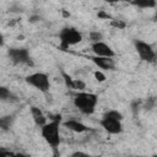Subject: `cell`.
Masks as SVG:
<instances>
[{
	"mask_svg": "<svg viewBox=\"0 0 157 157\" xmlns=\"http://www.w3.org/2000/svg\"><path fill=\"white\" fill-rule=\"evenodd\" d=\"M6 156H15V153H12L10 151H6L5 148L0 147V157H6Z\"/></svg>",
	"mask_w": 157,
	"mask_h": 157,
	"instance_id": "19",
	"label": "cell"
},
{
	"mask_svg": "<svg viewBox=\"0 0 157 157\" xmlns=\"http://www.w3.org/2000/svg\"><path fill=\"white\" fill-rule=\"evenodd\" d=\"M63 125H64L65 128H67L69 130H71V131H74V132H78V134L90 130V128H88L87 125H85L83 123H81V121H78V120H75V119H69V120L64 121Z\"/></svg>",
	"mask_w": 157,
	"mask_h": 157,
	"instance_id": "10",
	"label": "cell"
},
{
	"mask_svg": "<svg viewBox=\"0 0 157 157\" xmlns=\"http://www.w3.org/2000/svg\"><path fill=\"white\" fill-rule=\"evenodd\" d=\"M13 117L12 115H6L0 118V130H9L12 125Z\"/></svg>",
	"mask_w": 157,
	"mask_h": 157,
	"instance_id": "13",
	"label": "cell"
},
{
	"mask_svg": "<svg viewBox=\"0 0 157 157\" xmlns=\"http://www.w3.org/2000/svg\"><path fill=\"white\" fill-rule=\"evenodd\" d=\"M71 156L75 157V156H87V155H86V153H82V152H74Z\"/></svg>",
	"mask_w": 157,
	"mask_h": 157,
	"instance_id": "20",
	"label": "cell"
},
{
	"mask_svg": "<svg viewBox=\"0 0 157 157\" xmlns=\"http://www.w3.org/2000/svg\"><path fill=\"white\" fill-rule=\"evenodd\" d=\"M97 103H98V96L90 92H78L75 94L74 98L75 107L86 115H90L94 112Z\"/></svg>",
	"mask_w": 157,
	"mask_h": 157,
	"instance_id": "2",
	"label": "cell"
},
{
	"mask_svg": "<svg viewBox=\"0 0 157 157\" xmlns=\"http://www.w3.org/2000/svg\"><path fill=\"white\" fill-rule=\"evenodd\" d=\"M7 55L13 64H31V56L26 48H11Z\"/></svg>",
	"mask_w": 157,
	"mask_h": 157,
	"instance_id": "6",
	"label": "cell"
},
{
	"mask_svg": "<svg viewBox=\"0 0 157 157\" xmlns=\"http://www.w3.org/2000/svg\"><path fill=\"white\" fill-rule=\"evenodd\" d=\"M99 124L108 134H112V135H117V134H120L123 131V125H121L120 120L102 117V119L99 120Z\"/></svg>",
	"mask_w": 157,
	"mask_h": 157,
	"instance_id": "7",
	"label": "cell"
},
{
	"mask_svg": "<svg viewBox=\"0 0 157 157\" xmlns=\"http://www.w3.org/2000/svg\"><path fill=\"white\" fill-rule=\"evenodd\" d=\"M59 40H60V48L66 49L70 45L78 44L82 40V34L72 27H65L59 33Z\"/></svg>",
	"mask_w": 157,
	"mask_h": 157,
	"instance_id": "3",
	"label": "cell"
},
{
	"mask_svg": "<svg viewBox=\"0 0 157 157\" xmlns=\"http://www.w3.org/2000/svg\"><path fill=\"white\" fill-rule=\"evenodd\" d=\"M31 114H32V118H33V121H34V124L37 125V126H43L45 123H47V118H45V115L43 114V112L38 108V107H36V105H32L31 107Z\"/></svg>",
	"mask_w": 157,
	"mask_h": 157,
	"instance_id": "11",
	"label": "cell"
},
{
	"mask_svg": "<svg viewBox=\"0 0 157 157\" xmlns=\"http://www.w3.org/2000/svg\"><path fill=\"white\" fill-rule=\"evenodd\" d=\"M103 117L104 118H110V119H115V120H123V114L120 113V112H118V110H115V109H110V110H108V112H105L104 114H103Z\"/></svg>",
	"mask_w": 157,
	"mask_h": 157,
	"instance_id": "15",
	"label": "cell"
},
{
	"mask_svg": "<svg viewBox=\"0 0 157 157\" xmlns=\"http://www.w3.org/2000/svg\"><path fill=\"white\" fill-rule=\"evenodd\" d=\"M131 4L141 9H151L156 6V0H131Z\"/></svg>",
	"mask_w": 157,
	"mask_h": 157,
	"instance_id": "12",
	"label": "cell"
},
{
	"mask_svg": "<svg viewBox=\"0 0 157 157\" xmlns=\"http://www.w3.org/2000/svg\"><path fill=\"white\" fill-rule=\"evenodd\" d=\"M4 45V36H2V33H0V47H2Z\"/></svg>",
	"mask_w": 157,
	"mask_h": 157,
	"instance_id": "21",
	"label": "cell"
},
{
	"mask_svg": "<svg viewBox=\"0 0 157 157\" xmlns=\"http://www.w3.org/2000/svg\"><path fill=\"white\" fill-rule=\"evenodd\" d=\"M134 45H135V49H136L141 60L147 61V63H153L155 61L156 54H155V50L152 49L151 44H148L144 40H140V39H135Z\"/></svg>",
	"mask_w": 157,
	"mask_h": 157,
	"instance_id": "5",
	"label": "cell"
},
{
	"mask_svg": "<svg viewBox=\"0 0 157 157\" xmlns=\"http://www.w3.org/2000/svg\"><path fill=\"white\" fill-rule=\"evenodd\" d=\"M91 60L93 61L94 65H97L98 67L103 69V70H114L115 67V63L113 60V58H107V56H92Z\"/></svg>",
	"mask_w": 157,
	"mask_h": 157,
	"instance_id": "9",
	"label": "cell"
},
{
	"mask_svg": "<svg viewBox=\"0 0 157 157\" xmlns=\"http://www.w3.org/2000/svg\"><path fill=\"white\" fill-rule=\"evenodd\" d=\"M25 81L27 85L37 88L38 91L45 93L49 91L50 88V82H49V77L47 74L44 72H33L28 76L25 77Z\"/></svg>",
	"mask_w": 157,
	"mask_h": 157,
	"instance_id": "4",
	"label": "cell"
},
{
	"mask_svg": "<svg viewBox=\"0 0 157 157\" xmlns=\"http://www.w3.org/2000/svg\"><path fill=\"white\" fill-rule=\"evenodd\" d=\"M60 121H61V115L58 114L55 115V118H53L52 121L45 123L43 126H40L42 137L53 148H56L60 145V130H59Z\"/></svg>",
	"mask_w": 157,
	"mask_h": 157,
	"instance_id": "1",
	"label": "cell"
},
{
	"mask_svg": "<svg viewBox=\"0 0 157 157\" xmlns=\"http://www.w3.org/2000/svg\"><path fill=\"white\" fill-rule=\"evenodd\" d=\"M102 33L101 32H96V31H93V32H91L90 33V39L92 40V43H94V42H99V40H102Z\"/></svg>",
	"mask_w": 157,
	"mask_h": 157,
	"instance_id": "17",
	"label": "cell"
},
{
	"mask_svg": "<svg viewBox=\"0 0 157 157\" xmlns=\"http://www.w3.org/2000/svg\"><path fill=\"white\" fill-rule=\"evenodd\" d=\"M105 2H109V4H114V2H119V1H123V0H104Z\"/></svg>",
	"mask_w": 157,
	"mask_h": 157,
	"instance_id": "22",
	"label": "cell"
},
{
	"mask_svg": "<svg viewBox=\"0 0 157 157\" xmlns=\"http://www.w3.org/2000/svg\"><path fill=\"white\" fill-rule=\"evenodd\" d=\"M71 90H76V91H83L86 88V83L82 81V80H78V78H72L71 81V85L70 87Z\"/></svg>",
	"mask_w": 157,
	"mask_h": 157,
	"instance_id": "14",
	"label": "cell"
},
{
	"mask_svg": "<svg viewBox=\"0 0 157 157\" xmlns=\"http://www.w3.org/2000/svg\"><path fill=\"white\" fill-rule=\"evenodd\" d=\"M11 92L9 91V88L4 87V86H0V101H6V99H10L11 98Z\"/></svg>",
	"mask_w": 157,
	"mask_h": 157,
	"instance_id": "16",
	"label": "cell"
},
{
	"mask_svg": "<svg viewBox=\"0 0 157 157\" xmlns=\"http://www.w3.org/2000/svg\"><path fill=\"white\" fill-rule=\"evenodd\" d=\"M91 49H92V52L97 56H107V58H114L115 56V52L112 49V47L108 45V44H105L102 40L92 43Z\"/></svg>",
	"mask_w": 157,
	"mask_h": 157,
	"instance_id": "8",
	"label": "cell"
},
{
	"mask_svg": "<svg viewBox=\"0 0 157 157\" xmlns=\"http://www.w3.org/2000/svg\"><path fill=\"white\" fill-rule=\"evenodd\" d=\"M94 77H96V80L99 81V82L105 81V75H104L103 72H101V71H96V72H94Z\"/></svg>",
	"mask_w": 157,
	"mask_h": 157,
	"instance_id": "18",
	"label": "cell"
}]
</instances>
